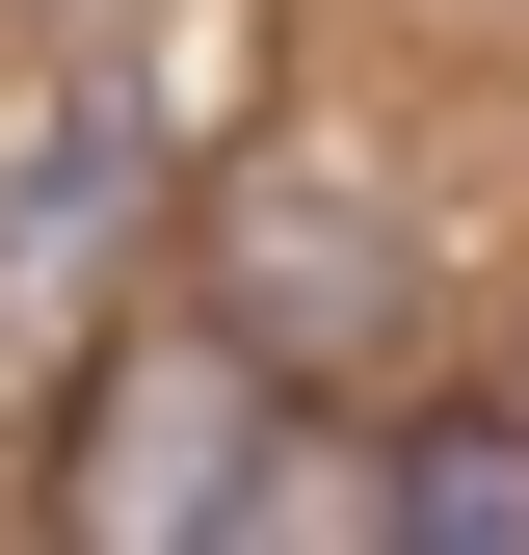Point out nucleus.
<instances>
[{
	"label": "nucleus",
	"mask_w": 529,
	"mask_h": 555,
	"mask_svg": "<svg viewBox=\"0 0 529 555\" xmlns=\"http://www.w3.org/2000/svg\"><path fill=\"white\" fill-rule=\"evenodd\" d=\"M264 424H292V371H264L238 318L106 344L80 424H53V529H80V555H212V529H238V476H264Z\"/></svg>",
	"instance_id": "f257e3e1"
},
{
	"label": "nucleus",
	"mask_w": 529,
	"mask_h": 555,
	"mask_svg": "<svg viewBox=\"0 0 529 555\" xmlns=\"http://www.w3.org/2000/svg\"><path fill=\"white\" fill-rule=\"evenodd\" d=\"M212 318H238L292 397H371L397 344H424V238H397L345 159H238V185H212Z\"/></svg>",
	"instance_id": "f03ea898"
},
{
	"label": "nucleus",
	"mask_w": 529,
	"mask_h": 555,
	"mask_svg": "<svg viewBox=\"0 0 529 555\" xmlns=\"http://www.w3.org/2000/svg\"><path fill=\"white\" fill-rule=\"evenodd\" d=\"M132 212H159V132H132V106L80 80V106H53V132H27V185H0V292H27V318H53V292H80V264L132 238Z\"/></svg>",
	"instance_id": "7ed1b4c3"
},
{
	"label": "nucleus",
	"mask_w": 529,
	"mask_h": 555,
	"mask_svg": "<svg viewBox=\"0 0 529 555\" xmlns=\"http://www.w3.org/2000/svg\"><path fill=\"white\" fill-rule=\"evenodd\" d=\"M371 529H424V555H529V424H424V450H371Z\"/></svg>",
	"instance_id": "20e7f679"
}]
</instances>
